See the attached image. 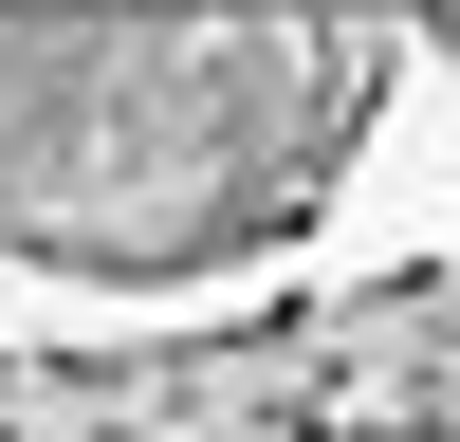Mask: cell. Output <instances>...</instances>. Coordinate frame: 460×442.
<instances>
[{
  "mask_svg": "<svg viewBox=\"0 0 460 442\" xmlns=\"http://www.w3.org/2000/svg\"><path fill=\"white\" fill-rule=\"evenodd\" d=\"M387 56H405L387 19H277V0L0 19V258L203 277V258L295 240L350 166Z\"/></svg>",
  "mask_w": 460,
  "mask_h": 442,
  "instance_id": "1",
  "label": "cell"
}]
</instances>
